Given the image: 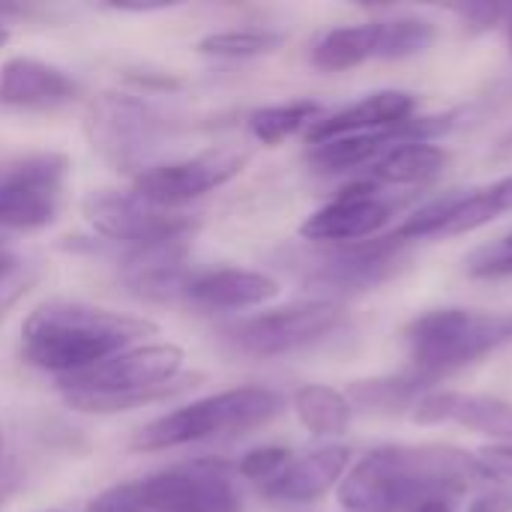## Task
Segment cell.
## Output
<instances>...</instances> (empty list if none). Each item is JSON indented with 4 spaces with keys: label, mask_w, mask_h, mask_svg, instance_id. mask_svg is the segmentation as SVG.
<instances>
[{
    "label": "cell",
    "mask_w": 512,
    "mask_h": 512,
    "mask_svg": "<svg viewBox=\"0 0 512 512\" xmlns=\"http://www.w3.org/2000/svg\"><path fill=\"white\" fill-rule=\"evenodd\" d=\"M483 468L495 477V483H512V444H495L477 453Z\"/></svg>",
    "instance_id": "29"
},
{
    "label": "cell",
    "mask_w": 512,
    "mask_h": 512,
    "mask_svg": "<svg viewBox=\"0 0 512 512\" xmlns=\"http://www.w3.org/2000/svg\"><path fill=\"white\" fill-rule=\"evenodd\" d=\"M174 3H111V9L117 12H159V9H171Z\"/></svg>",
    "instance_id": "32"
},
{
    "label": "cell",
    "mask_w": 512,
    "mask_h": 512,
    "mask_svg": "<svg viewBox=\"0 0 512 512\" xmlns=\"http://www.w3.org/2000/svg\"><path fill=\"white\" fill-rule=\"evenodd\" d=\"M465 270L474 279H507V276H512V231L492 240V243L477 246L468 255Z\"/></svg>",
    "instance_id": "27"
},
{
    "label": "cell",
    "mask_w": 512,
    "mask_h": 512,
    "mask_svg": "<svg viewBox=\"0 0 512 512\" xmlns=\"http://www.w3.org/2000/svg\"><path fill=\"white\" fill-rule=\"evenodd\" d=\"M402 240L396 234L372 237L360 243H327L297 264V273L312 288L330 291H366L387 279L402 255Z\"/></svg>",
    "instance_id": "13"
},
{
    "label": "cell",
    "mask_w": 512,
    "mask_h": 512,
    "mask_svg": "<svg viewBox=\"0 0 512 512\" xmlns=\"http://www.w3.org/2000/svg\"><path fill=\"white\" fill-rule=\"evenodd\" d=\"M78 99V81L60 66L36 57H9L0 66V105L21 111H54Z\"/></svg>",
    "instance_id": "17"
},
{
    "label": "cell",
    "mask_w": 512,
    "mask_h": 512,
    "mask_svg": "<svg viewBox=\"0 0 512 512\" xmlns=\"http://www.w3.org/2000/svg\"><path fill=\"white\" fill-rule=\"evenodd\" d=\"M285 42V33L276 30H258V27H246V30H219V33H207L204 39H198V51L207 57H222V60H246V57H261V54H273L279 51Z\"/></svg>",
    "instance_id": "26"
},
{
    "label": "cell",
    "mask_w": 512,
    "mask_h": 512,
    "mask_svg": "<svg viewBox=\"0 0 512 512\" xmlns=\"http://www.w3.org/2000/svg\"><path fill=\"white\" fill-rule=\"evenodd\" d=\"M6 39H9V30H6V24L0 21V48L6 45Z\"/></svg>",
    "instance_id": "34"
},
{
    "label": "cell",
    "mask_w": 512,
    "mask_h": 512,
    "mask_svg": "<svg viewBox=\"0 0 512 512\" xmlns=\"http://www.w3.org/2000/svg\"><path fill=\"white\" fill-rule=\"evenodd\" d=\"M414 423L420 426H444L456 423L465 429H474L480 435L504 438V444H512V405L495 396H480V393H426L414 411Z\"/></svg>",
    "instance_id": "18"
},
{
    "label": "cell",
    "mask_w": 512,
    "mask_h": 512,
    "mask_svg": "<svg viewBox=\"0 0 512 512\" xmlns=\"http://www.w3.org/2000/svg\"><path fill=\"white\" fill-rule=\"evenodd\" d=\"M48 512H57V510H48Z\"/></svg>",
    "instance_id": "37"
},
{
    "label": "cell",
    "mask_w": 512,
    "mask_h": 512,
    "mask_svg": "<svg viewBox=\"0 0 512 512\" xmlns=\"http://www.w3.org/2000/svg\"><path fill=\"white\" fill-rule=\"evenodd\" d=\"M507 27H510V45H512V9H510V21H507Z\"/></svg>",
    "instance_id": "35"
},
{
    "label": "cell",
    "mask_w": 512,
    "mask_h": 512,
    "mask_svg": "<svg viewBox=\"0 0 512 512\" xmlns=\"http://www.w3.org/2000/svg\"><path fill=\"white\" fill-rule=\"evenodd\" d=\"M468 512H512V489L507 486H489L468 504Z\"/></svg>",
    "instance_id": "31"
},
{
    "label": "cell",
    "mask_w": 512,
    "mask_h": 512,
    "mask_svg": "<svg viewBox=\"0 0 512 512\" xmlns=\"http://www.w3.org/2000/svg\"><path fill=\"white\" fill-rule=\"evenodd\" d=\"M246 165V153L234 147L207 150L189 159L147 165L141 174H135V195H141L147 204L159 210H177L183 204H192L204 198L207 192H216L219 186L231 183Z\"/></svg>",
    "instance_id": "11"
},
{
    "label": "cell",
    "mask_w": 512,
    "mask_h": 512,
    "mask_svg": "<svg viewBox=\"0 0 512 512\" xmlns=\"http://www.w3.org/2000/svg\"><path fill=\"white\" fill-rule=\"evenodd\" d=\"M156 333V324L111 309L54 300L30 312L21 327L24 360L54 375H81L123 351L141 336Z\"/></svg>",
    "instance_id": "2"
},
{
    "label": "cell",
    "mask_w": 512,
    "mask_h": 512,
    "mask_svg": "<svg viewBox=\"0 0 512 512\" xmlns=\"http://www.w3.org/2000/svg\"><path fill=\"white\" fill-rule=\"evenodd\" d=\"M348 465H351V450L339 444L312 450L306 456H291L282 474L264 486V495L282 504H315L333 486L342 483Z\"/></svg>",
    "instance_id": "20"
},
{
    "label": "cell",
    "mask_w": 512,
    "mask_h": 512,
    "mask_svg": "<svg viewBox=\"0 0 512 512\" xmlns=\"http://www.w3.org/2000/svg\"><path fill=\"white\" fill-rule=\"evenodd\" d=\"M417 117V99L405 90H378L363 96L360 102L324 114L312 129H309V144H321L330 138L342 135H363V132H387L411 123Z\"/></svg>",
    "instance_id": "19"
},
{
    "label": "cell",
    "mask_w": 512,
    "mask_h": 512,
    "mask_svg": "<svg viewBox=\"0 0 512 512\" xmlns=\"http://www.w3.org/2000/svg\"><path fill=\"white\" fill-rule=\"evenodd\" d=\"M87 512H243V495L225 462L198 459L111 486Z\"/></svg>",
    "instance_id": "4"
},
{
    "label": "cell",
    "mask_w": 512,
    "mask_h": 512,
    "mask_svg": "<svg viewBox=\"0 0 512 512\" xmlns=\"http://www.w3.org/2000/svg\"><path fill=\"white\" fill-rule=\"evenodd\" d=\"M294 411L300 423L318 438H336L351 423V402L345 393L327 384H306L294 396Z\"/></svg>",
    "instance_id": "24"
},
{
    "label": "cell",
    "mask_w": 512,
    "mask_h": 512,
    "mask_svg": "<svg viewBox=\"0 0 512 512\" xmlns=\"http://www.w3.org/2000/svg\"><path fill=\"white\" fill-rule=\"evenodd\" d=\"M393 213H396V201L384 195L378 183L357 180L345 186L330 204L315 210L300 225V237L318 246L372 240L393 219Z\"/></svg>",
    "instance_id": "15"
},
{
    "label": "cell",
    "mask_w": 512,
    "mask_h": 512,
    "mask_svg": "<svg viewBox=\"0 0 512 512\" xmlns=\"http://www.w3.org/2000/svg\"><path fill=\"white\" fill-rule=\"evenodd\" d=\"M504 213H512V174L483 189L450 192L438 201H429L414 216H408L393 234L402 243L429 240V237H456V234L477 231Z\"/></svg>",
    "instance_id": "14"
},
{
    "label": "cell",
    "mask_w": 512,
    "mask_h": 512,
    "mask_svg": "<svg viewBox=\"0 0 512 512\" xmlns=\"http://www.w3.org/2000/svg\"><path fill=\"white\" fill-rule=\"evenodd\" d=\"M0 450H3V435H0Z\"/></svg>",
    "instance_id": "36"
},
{
    "label": "cell",
    "mask_w": 512,
    "mask_h": 512,
    "mask_svg": "<svg viewBox=\"0 0 512 512\" xmlns=\"http://www.w3.org/2000/svg\"><path fill=\"white\" fill-rule=\"evenodd\" d=\"M405 348L414 372L441 378L444 372L471 366L512 342V315L480 309H432L405 327Z\"/></svg>",
    "instance_id": "6"
},
{
    "label": "cell",
    "mask_w": 512,
    "mask_h": 512,
    "mask_svg": "<svg viewBox=\"0 0 512 512\" xmlns=\"http://www.w3.org/2000/svg\"><path fill=\"white\" fill-rule=\"evenodd\" d=\"M324 117L321 102L312 99H297V102H285V105H267L249 114V132L255 141L276 147L285 138L297 135L300 129H312L318 120Z\"/></svg>",
    "instance_id": "25"
},
{
    "label": "cell",
    "mask_w": 512,
    "mask_h": 512,
    "mask_svg": "<svg viewBox=\"0 0 512 512\" xmlns=\"http://www.w3.org/2000/svg\"><path fill=\"white\" fill-rule=\"evenodd\" d=\"M339 318L342 312L333 300H303L225 327V342L237 354L255 360L285 357L330 336Z\"/></svg>",
    "instance_id": "9"
},
{
    "label": "cell",
    "mask_w": 512,
    "mask_h": 512,
    "mask_svg": "<svg viewBox=\"0 0 512 512\" xmlns=\"http://www.w3.org/2000/svg\"><path fill=\"white\" fill-rule=\"evenodd\" d=\"M447 168V153L432 141H405L387 150L372 168L369 180L378 186H423Z\"/></svg>",
    "instance_id": "22"
},
{
    "label": "cell",
    "mask_w": 512,
    "mask_h": 512,
    "mask_svg": "<svg viewBox=\"0 0 512 512\" xmlns=\"http://www.w3.org/2000/svg\"><path fill=\"white\" fill-rule=\"evenodd\" d=\"M69 159L57 150L30 153L0 168V231L48 228L63 207Z\"/></svg>",
    "instance_id": "10"
},
{
    "label": "cell",
    "mask_w": 512,
    "mask_h": 512,
    "mask_svg": "<svg viewBox=\"0 0 512 512\" xmlns=\"http://www.w3.org/2000/svg\"><path fill=\"white\" fill-rule=\"evenodd\" d=\"M183 348L171 342L129 348L81 375L60 378L63 399L81 414H117L165 402L195 387L192 378H180Z\"/></svg>",
    "instance_id": "3"
},
{
    "label": "cell",
    "mask_w": 512,
    "mask_h": 512,
    "mask_svg": "<svg viewBox=\"0 0 512 512\" xmlns=\"http://www.w3.org/2000/svg\"><path fill=\"white\" fill-rule=\"evenodd\" d=\"M495 483L483 462L450 444H387L369 450L339 483L345 512H414Z\"/></svg>",
    "instance_id": "1"
},
{
    "label": "cell",
    "mask_w": 512,
    "mask_h": 512,
    "mask_svg": "<svg viewBox=\"0 0 512 512\" xmlns=\"http://www.w3.org/2000/svg\"><path fill=\"white\" fill-rule=\"evenodd\" d=\"M291 462V453L285 447H258V450H249L240 465H237V474L252 480V483H261L267 486L270 480H276L282 474V468Z\"/></svg>",
    "instance_id": "28"
},
{
    "label": "cell",
    "mask_w": 512,
    "mask_h": 512,
    "mask_svg": "<svg viewBox=\"0 0 512 512\" xmlns=\"http://www.w3.org/2000/svg\"><path fill=\"white\" fill-rule=\"evenodd\" d=\"M453 12H459L474 30H489L501 21V15L507 12L504 6L495 3H468V6H453Z\"/></svg>",
    "instance_id": "30"
},
{
    "label": "cell",
    "mask_w": 512,
    "mask_h": 512,
    "mask_svg": "<svg viewBox=\"0 0 512 512\" xmlns=\"http://www.w3.org/2000/svg\"><path fill=\"white\" fill-rule=\"evenodd\" d=\"M435 378L420 375V372H402V375H384V378H369V381H357L351 384V390L345 393L351 405L357 408H369V411H402V408H414L429 390Z\"/></svg>",
    "instance_id": "23"
},
{
    "label": "cell",
    "mask_w": 512,
    "mask_h": 512,
    "mask_svg": "<svg viewBox=\"0 0 512 512\" xmlns=\"http://www.w3.org/2000/svg\"><path fill=\"white\" fill-rule=\"evenodd\" d=\"M84 135L111 168L141 174L150 156L162 147L168 120L147 99L129 93H102L87 108Z\"/></svg>",
    "instance_id": "7"
},
{
    "label": "cell",
    "mask_w": 512,
    "mask_h": 512,
    "mask_svg": "<svg viewBox=\"0 0 512 512\" xmlns=\"http://www.w3.org/2000/svg\"><path fill=\"white\" fill-rule=\"evenodd\" d=\"M435 24L417 15L378 18L327 30L312 48V66L321 72H345L366 60H405L435 45Z\"/></svg>",
    "instance_id": "8"
},
{
    "label": "cell",
    "mask_w": 512,
    "mask_h": 512,
    "mask_svg": "<svg viewBox=\"0 0 512 512\" xmlns=\"http://www.w3.org/2000/svg\"><path fill=\"white\" fill-rule=\"evenodd\" d=\"M84 219L93 225L96 234L114 243H129L132 249L174 237H192L195 231V222L189 216L159 210L147 204L141 195L117 189L90 192L84 198Z\"/></svg>",
    "instance_id": "12"
},
{
    "label": "cell",
    "mask_w": 512,
    "mask_h": 512,
    "mask_svg": "<svg viewBox=\"0 0 512 512\" xmlns=\"http://www.w3.org/2000/svg\"><path fill=\"white\" fill-rule=\"evenodd\" d=\"M285 408V399L276 390L267 387H237L225 390L207 399H198L186 408H177L153 423H147L132 447L144 453H162L177 450L201 441H219V438H237L258 426H267L273 417H279Z\"/></svg>",
    "instance_id": "5"
},
{
    "label": "cell",
    "mask_w": 512,
    "mask_h": 512,
    "mask_svg": "<svg viewBox=\"0 0 512 512\" xmlns=\"http://www.w3.org/2000/svg\"><path fill=\"white\" fill-rule=\"evenodd\" d=\"M189 237H174L150 246H135L123 258V282L126 288L150 303H168L186 294Z\"/></svg>",
    "instance_id": "16"
},
{
    "label": "cell",
    "mask_w": 512,
    "mask_h": 512,
    "mask_svg": "<svg viewBox=\"0 0 512 512\" xmlns=\"http://www.w3.org/2000/svg\"><path fill=\"white\" fill-rule=\"evenodd\" d=\"M414 512H456V507H453V501H429Z\"/></svg>",
    "instance_id": "33"
},
{
    "label": "cell",
    "mask_w": 512,
    "mask_h": 512,
    "mask_svg": "<svg viewBox=\"0 0 512 512\" xmlns=\"http://www.w3.org/2000/svg\"><path fill=\"white\" fill-rule=\"evenodd\" d=\"M189 303L210 312H240L252 306H264L279 297V282L258 270H207L189 279L186 294Z\"/></svg>",
    "instance_id": "21"
}]
</instances>
